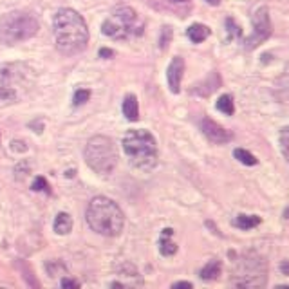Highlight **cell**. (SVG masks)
I'll return each mask as SVG.
<instances>
[{
  "label": "cell",
  "instance_id": "1",
  "mask_svg": "<svg viewBox=\"0 0 289 289\" xmlns=\"http://www.w3.org/2000/svg\"><path fill=\"white\" fill-rule=\"evenodd\" d=\"M53 31L56 49L65 56L78 54L87 47L89 29H87L83 16L74 9L63 7L58 11L53 20Z\"/></svg>",
  "mask_w": 289,
  "mask_h": 289
},
{
  "label": "cell",
  "instance_id": "2",
  "mask_svg": "<svg viewBox=\"0 0 289 289\" xmlns=\"http://www.w3.org/2000/svg\"><path fill=\"white\" fill-rule=\"evenodd\" d=\"M87 224L90 230L105 237H118L125 226V215L114 201L98 195L87 206Z\"/></svg>",
  "mask_w": 289,
  "mask_h": 289
},
{
  "label": "cell",
  "instance_id": "3",
  "mask_svg": "<svg viewBox=\"0 0 289 289\" xmlns=\"http://www.w3.org/2000/svg\"><path fill=\"white\" fill-rule=\"evenodd\" d=\"M123 150L130 163L139 170H152L158 165V143L145 128L128 130L123 137Z\"/></svg>",
  "mask_w": 289,
  "mask_h": 289
},
{
  "label": "cell",
  "instance_id": "4",
  "mask_svg": "<svg viewBox=\"0 0 289 289\" xmlns=\"http://www.w3.org/2000/svg\"><path fill=\"white\" fill-rule=\"evenodd\" d=\"M101 31H103V35L114 38V40H126V38L130 37L141 35L143 24L139 20V16H137V13L132 7L120 5V7L112 9L109 18L103 22Z\"/></svg>",
  "mask_w": 289,
  "mask_h": 289
},
{
  "label": "cell",
  "instance_id": "5",
  "mask_svg": "<svg viewBox=\"0 0 289 289\" xmlns=\"http://www.w3.org/2000/svg\"><path fill=\"white\" fill-rule=\"evenodd\" d=\"M85 161L96 173H111L118 165V148L114 141L105 136L90 137L85 147Z\"/></svg>",
  "mask_w": 289,
  "mask_h": 289
},
{
  "label": "cell",
  "instance_id": "6",
  "mask_svg": "<svg viewBox=\"0 0 289 289\" xmlns=\"http://www.w3.org/2000/svg\"><path fill=\"white\" fill-rule=\"evenodd\" d=\"M38 31V20L29 13L13 11L0 20V40L4 43H18L29 40Z\"/></svg>",
  "mask_w": 289,
  "mask_h": 289
},
{
  "label": "cell",
  "instance_id": "7",
  "mask_svg": "<svg viewBox=\"0 0 289 289\" xmlns=\"http://www.w3.org/2000/svg\"><path fill=\"white\" fill-rule=\"evenodd\" d=\"M231 284L239 288H262L266 286V264L260 257L248 255L241 258L237 266V271L233 273Z\"/></svg>",
  "mask_w": 289,
  "mask_h": 289
},
{
  "label": "cell",
  "instance_id": "8",
  "mask_svg": "<svg viewBox=\"0 0 289 289\" xmlns=\"http://www.w3.org/2000/svg\"><path fill=\"white\" fill-rule=\"evenodd\" d=\"M253 22V33L251 37L246 38V49H255L262 42H266L271 37V20H269V11L268 7H258L251 18Z\"/></svg>",
  "mask_w": 289,
  "mask_h": 289
},
{
  "label": "cell",
  "instance_id": "9",
  "mask_svg": "<svg viewBox=\"0 0 289 289\" xmlns=\"http://www.w3.org/2000/svg\"><path fill=\"white\" fill-rule=\"evenodd\" d=\"M201 130H203V134L211 143H215V145H224V143L231 141V137H233V134L230 130H226L224 126H221L219 123L210 120V118H203V121H201Z\"/></svg>",
  "mask_w": 289,
  "mask_h": 289
},
{
  "label": "cell",
  "instance_id": "10",
  "mask_svg": "<svg viewBox=\"0 0 289 289\" xmlns=\"http://www.w3.org/2000/svg\"><path fill=\"white\" fill-rule=\"evenodd\" d=\"M184 73V60L181 56H175L170 62L168 71H166V78H168V87L173 94H177L181 90V80Z\"/></svg>",
  "mask_w": 289,
  "mask_h": 289
},
{
  "label": "cell",
  "instance_id": "11",
  "mask_svg": "<svg viewBox=\"0 0 289 289\" xmlns=\"http://www.w3.org/2000/svg\"><path fill=\"white\" fill-rule=\"evenodd\" d=\"M123 116L128 121H136L139 118V105H137V98L134 94H126L123 100Z\"/></svg>",
  "mask_w": 289,
  "mask_h": 289
},
{
  "label": "cell",
  "instance_id": "12",
  "mask_svg": "<svg viewBox=\"0 0 289 289\" xmlns=\"http://www.w3.org/2000/svg\"><path fill=\"white\" fill-rule=\"evenodd\" d=\"M73 230V219L69 213L62 211V213H58L56 219H54V231H56L58 235H67L71 233Z\"/></svg>",
  "mask_w": 289,
  "mask_h": 289
},
{
  "label": "cell",
  "instance_id": "13",
  "mask_svg": "<svg viewBox=\"0 0 289 289\" xmlns=\"http://www.w3.org/2000/svg\"><path fill=\"white\" fill-rule=\"evenodd\" d=\"M186 35H188V38L194 43H201L203 40H206V38L210 37V29L206 26H203V24H192L188 27V31H186Z\"/></svg>",
  "mask_w": 289,
  "mask_h": 289
},
{
  "label": "cell",
  "instance_id": "14",
  "mask_svg": "<svg viewBox=\"0 0 289 289\" xmlns=\"http://www.w3.org/2000/svg\"><path fill=\"white\" fill-rule=\"evenodd\" d=\"M221 269H222L221 262H219L217 258H211L210 262H208L205 268L201 269V279H203V280H215V279H219Z\"/></svg>",
  "mask_w": 289,
  "mask_h": 289
},
{
  "label": "cell",
  "instance_id": "15",
  "mask_svg": "<svg viewBox=\"0 0 289 289\" xmlns=\"http://www.w3.org/2000/svg\"><path fill=\"white\" fill-rule=\"evenodd\" d=\"M172 235H173L172 228H165V230H163V237H161V246H159V249H161V253H163V255H166V257H170V255H173V253L177 251V244L170 241V237H172Z\"/></svg>",
  "mask_w": 289,
  "mask_h": 289
},
{
  "label": "cell",
  "instance_id": "16",
  "mask_svg": "<svg viewBox=\"0 0 289 289\" xmlns=\"http://www.w3.org/2000/svg\"><path fill=\"white\" fill-rule=\"evenodd\" d=\"M260 224V217L258 215H239L235 219V226L241 230H251V228Z\"/></svg>",
  "mask_w": 289,
  "mask_h": 289
},
{
  "label": "cell",
  "instance_id": "17",
  "mask_svg": "<svg viewBox=\"0 0 289 289\" xmlns=\"http://www.w3.org/2000/svg\"><path fill=\"white\" fill-rule=\"evenodd\" d=\"M217 109L221 112H224L226 116H231L235 112V105H233V100H231L230 94H222L219 100H217Z\"/></svg>",
  "mask_w": 289,
  "mask_h": 289
},
{
  "label": "cell",
  "instance_id": "18",
  "mask_svg": "<svg viewBox=\"0 0 289 289\" xmlns=\"http://www.w3.org/2000/svg\"><path fill=\"white\" fill-rule=\"evenodd\" d=\"M235 159H239L242 165H248V166H253V165H257V158L253 156L251 152H248L244 148H235V152H233Z\"/></svg>",
  "mask_w": 289,
  "mask_h": 289
},
{
  "label": "cell",
  "instance_id": "19",
  "mask_svg": "<svg viewBox=\"0 0 289 289\" xmlns=\"http://www.w3.org/2000/svg\"><path fill=\"white\" fill-rule=\"evenodd\" d=\"M279 143H280V150H282V154H284V158L289 161V125L284 126V128L280 130Z\"/></svg>",
  "mask_w": 289,
  "mask_h": 289
},
{
  "label": "cell",
  "instance_id": "20",
  "mask_svg": "<svg viewBox=\"0 0 289 289\" xmlns=\"http://www.w3.org/2000/svg\"><path fill=\"white\" fill-rule=\"evenodd\" d=\"M90 98V90L87 89H78L76 92H74V98H73V103L74 105H83V103H87Z\"/></svg>",
  "mask_w": 289,
  "mask_h": 289
},
{
  "label": "cell",
  "instance_id": "21",
  "mask_svg": "<svg viewBox=\"0 0 289 289\" xmlns=\"http://www.w3.org/2000/svg\"><path fill=\"white\" fill-rule=\"evenodd\" d=\"M226 27H228V35H230V38H237L242 35L241 27H239V24H237L233 18H226Z\"/></svg>",
  "mask_w": 289,
  "mask_h": 289
},
{
  "label": "cell",
  "instance_id": "22",
  "mask_svg": "<svg viewBox=\"0 0 289 289\" xmlns=\"http://www.w3.org/2000/svg\"><path fill=\"white\" fill-rule=\"evenodd\" d=\"M170 40H172V29L166 26V27H163V31H161V38H159V47L165 51V49L168 47Z\"/></svg>",
  "mask_w": 289,
  "mask_h": 289
},
{
  "label": "cell",
  "instance_id": "23",
  "mask_svg": "<svg viewBox=\"0 0 289 289\" xmlns=\"http://www.w3.org/2000/svg\"><path fill=\"white\" fill-rule=\"evenodd\" d=\"M33 190L35 192H49V184L43 177H37L33 183Z\"/></svg>",
  "mask_w": 289,
  "mask_h": 289
},
{
  "label": "cell",
  "instance_id": "24",
  "mask_svg": "<svg viewBox=\"0 0 289 289\" xmlns=\"http://www.w3.org/2000/svg\"><path fill=\"white\" fill-rule=\"evenodd\" d=\"M15 98V92L7 87H0V100H13Z\"/></svg>",
  "mask_w": 289,
  "mask_h": 289
},
{
  "label": "cell",
  "instance_id": "25",
  "mask_svg": "<svg viewBox=\"0 0 289 289\" xmlns=\"http://www.w3.org/2000/svg\"><path fill=\"white\" fill-rule=\"evenodd\" d=\"M62 288H80V284L76 282V280H69V279H63L62 280Z\"/></svg>",
  "mask_w": 289,
  "mask_h": 289
},
{
  "label": "cell",
  "instance_id": "26",
  "mask_svg": "<svg viewBox=\"0 0 289 289\" xmlns=\"http://www.w3.org/2000/svg\"><path fill=\"white\" fill-rule=\"evenodd\" d=\"M100 56L101 58H112L114 56V51H112V49H107V47H101L100 49Z\"/></svg>",
  "mask_w": 289,
  "mask_h": 289
},
{
  "label": "cell",
  "instance_id": "27",
  "mask_svg": "<svg viewBox=\"0 0 289 289\" xmlns=\"http://www.w3.org/2000/svg\"><path fill=\"white\" fill-rule=\"evenodd\" d=\"M173 289H177V288H184V289H192L194 286H192V282H175V284H172Z\"/></svg>",
  "mask_w": 289,
  "mask_h": 289
},
{
  "label": "cell",
  "instance_id": "28",
  "mask_svg": "<svg viewBox=\"0 0 289 289\" xmlns=\"http://www.w3.org/2000/svg\"><path fill=\"white\" fill-rule=\"evenodd\" d=\"M282 269H284L286 273H289V264H288V262H284V264H282Z\"/></svg>",
  "mask_w": 289,
  "mask_h": 289
},
{
  "label": "cell",
  "instance_id": "29",
  "mask_svg": "<svg viewBox=\"0 0 289 289\" xmlns=\"http://www.w3.org/2000/svg\"><path fill=\"white\" fill-rule=\"evenodd\" d=\"M206 2H208V4H211V5H217L219 2H221V0H206Z\"/></svg>",
  "mask_w": 289,
  "mask_h": 289
},
{
  "label": "cell",
  "instance_id": "30",
  "mask_svg": "<svg viewBox=\"0 0 289 289\" xmlns=\"http://www.w3.org/2000/svg\"><path fill=\"white\" fill-rule=\"evenodd\" d=\"M284 219H289V206L286 208V211H284Z\"/></svg>",
  "mask_w": 289,
  "mask_h": 289
},
{
  "label": "cell",
  "instance_id": "31",
  "mask_svg": "<svg viewBox=\"0 0 289 289\" xmlns=\"http://www.w3.org/2000/svg\"><path fill=\"white\" fill-rule=\"evenodd\" d=\"M177 2H183V0H177Z\"/></svg>",
  "mask_w": 289,
  "mask_h": 289
}]
</instances>
